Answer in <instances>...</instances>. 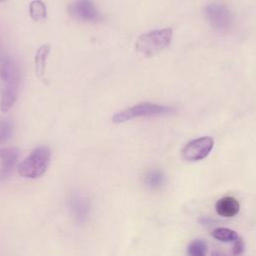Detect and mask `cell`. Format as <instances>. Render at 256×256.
Wrapping results in <instances>:
<instances>
[{
	"label": "cell",
	"mask_w": 256,
	"mask_h": 256,
	"mask_svg": "<svg viewBox=\"0 0 256 256\" xmlns=\"http://www.w3.org/2000/svg\"><path fill=\"white\" fill-rule=\"evenodd\" d=\"M19 69L10 59H4L0 63V78L3 82L0 107L2 112H7L15 103L18 96Z\"/></svg>",
	"instance_id": "cell-1"
},
{
	"label": "cell",
	"mask_w": 256,
	"mask_h": 256,
	"mask_svg": "<svg viewBox=\"0 0 256 256\" xmlns=\"http://www.w3.org/2000/svg\"><path fill=\"white\" fill-rule=\"evenodd\" d=\"M172 35L171 28L157 29L143 33L137 38L135 49L137 52L150 57L165 49L170 44Z\"/></svg>",
	"instance_id": "cell-2"
},
{
	"label": "cell",
	"mask_w": 256,
	"mask_h": 256,
	"mask_svg": "<svg viewBox=\"0 0 256 256\" xmlns=\"http://www.w3.org/2000/svg\"><path fill=\"white\" fill-rule=\"evenodd\" d=\"M50 149L46 146H39L19 164L18 172L25 178H38L46 172L50 163Z\"/></svg>",
	"instance_id": "cell-3"
},
{
	"label": "cell",
	"mask_w": 256,
	"mask_h": 256,
	"mask_svg": "<svg viewBox=\"0 0 256 256\" xmlns=\"http://www.w3.org/2000/svg\"><path fill=\"white\" fill-rule=\"evenodd\" d=\"M172 112H174V110L170 107L149 103V102H144L115 113L112 117V121L114 123H123L138 117L165 115V114H170Z\"/></svg>",
	"instance_id": "cell-4"
},
{
	"label": "cell",
	"mask_w": 256,
	"mask_h": 256,
	"mask_svg": "<svg viewBox=\"0 0 256 256\" xmlns=\"http://www.w3.org/2000/svg\"><path fill=\"white\" fill-rule=\"evenodd\" d=\"M205 16L209 24L218 31H226L232 26V14L223 3L214 2L208 4L205 8Z\"/></svg>",
	"instance_id": "cell-5"
},
{
	"label": "cell",
	"mask_w": 256,
	"mask_h": 256,
	"mask_svg": "<svg viewBox=\"0 0 256 256\" xmlns=\"http://www.w3.org/2000/svg\"><path fill=\"white\" fill-rule=\"evenodd\" d=\"M213 146V138L203 136L188 142L182 150V156L187 161H199L209 155Z\"/></svg>",
	"instance_id": "cell-6"
},
{
	"label": "cell",
	"mask_w": 256,
	"mask_h": 256,
	"mask_svg": "<svg viewBox=\"0 0 256 256\" xmlns=\"http://www.w3.org/2000/svg\"><path fill=\"white\" fill-rule=\"evenodd\" d=\"M68 11L75 19L85 22H97L101 19L98 10L91 0H75L69 5Z\"/></svg>",
	"instance_id": "cell-7"
},
{
	"label": "cell",
	"mask_w": 256,
	"mask_h": 256,
	"mask_svg": "<svg viewBox=\"0 0 256 256\" xmlns=\"http://www.w3.org/2000/svg\"><path fill=\"white\" fill-rule=\"evenodd\" d=\"M69 208L78 223H84L90 213V201L80 192H73L69 197Z\"/></svg>",
	"instance_id": "cell-8"
},
{
	"label": "cell",
	"mask_w": 256,
	"mask_h": 256,
	"mask_svg": "<svg viewBox=\"0 0 256 256\" xmlns=\"http://www.w3.org/2000/svg\"><path fill=\"white\" fill-rule=\"evenodd\" d=\"M18 160V150L14 147L0 149V182L5 181L13 172Z\"/></svg>",
	"instance_id": "cell-9"
},
{
	"label": "cell",
	"mask_w": 256,
	"mask_h": 256,
	"mask_svg": "<svg viewBox=\"0 0 256 256\" xmlns=\"http://www.w3.org/2000/svg\"><path fill=\"white\" fill-rule=\"evenodd\" d=\"M215 208H216V212L220 216L230 218L235 216L239 212L240 204L234 197L226 196V197L220 198L217 201Z\"/></svg>",
	"instance_id": "cell-10"
},
{
	"label": "cell",
	"mask_w": 256,
	"mask_h": 256,
	"mask_svg": "<svg viewBox=\"0 0 256 256\" xmlns=\"http://www.w3.org/2000/svg\"><path fill=\"white\" fill-rule=\"evenodd\" d=\"M51 51V46L49 44L41 45L36 54L34 56V67H35V74L36 76L44 81L45 79V67H46V60Z\"/></svg>",
	"instance_id": "cell-11"
},
{
	"label": "cell",
	"mask_w": 256,
	"mask_h": 256,
	"mask_svg": "<svg viewBox=\"0 0 256 256\" xmlns=\"http://www.w3.org/2000/svg\"><path fill=\"white\" fill-rule=\"evenodd\" d=\"M29 14L34 21H41L45 19L47 14L46 5L41 0H33L29 4Z\"/></svg>",
	"instance_id": "cell-12"
},
{
	"label": "cell",
	"mask_w": 256,
	"mask_h": 256,
	"mask_svg": "<svg viewBox=\"0 0 256 256\" xmlns=\"http://www.w3.org/2000/svg\"><path fill=\"white\" fill-rule=\"evenodd\" d=\"M165 176L162 171L154 169L149 171L145 176V184L151 189H157L164 184Z\"/></svg>",
	"instance_id": "cell-13"
},
{
	"label": "cell",
	"mask_w": 256,
	"mask_h": 256,
	"mask_svg": "<svg viewBox=\"0 0 256 256\" xmlns=\"http://www.w3.org/2000/svg\"><path fill=\"white\" fill-rule=\"evenodd\" d=\"M212 236L222 242H234L236 241L239 236L238 234L229 228H224V227H219L216 228L212 231Z\"/></svg>",
	"instance_id": "cell-14"
},
{
	"label": "cell",
	"mask_w": 256,
	"mask_h": 256,
	"mask_svg": "<svg viewBox=\"0 0 256 256\" xmlns=\"http://www.w3.org/2000/svg\"><path fill=\"white\" fill-rule=\"evenodd\" d=\"M208 247L206 242L201 239H197L189 244L187 254L188 256H205Z\"/></svg>",
	"instance_id": "cell-15"
},
{
	"label": "cell",
	"mask_w": 256,
	"mask_h": 256,
	"mask_svg": "<svg viewBox=\"0 0 256 256\" xmlns=\"http://www.w3.org/2000/svg\"><path fill=\"white\" fill-rule=\"evenodd\" d=\"M12 134V124L9 120H0V144L6 142Z\"/></svg>",
	"instance_id": "cell-16"
},
{
	"label": "cell",
	"mask_w": 256,
	"mask_h": 256,
	"mask_svg": "<svg viewBox=\"0 0 256 256\" xmlns=\"http://www.w3.org/2000/svg\"><path fill=\"white\" fill-rule=\"evenodd\" d=\"M244 244L240 238H238L236 241H234V246L232 248V252L234 255H239L243 252Z\"/></svg>",
	"instance_id": "cell-17"
},
{
	"label": "cell",
	"mask_w": 256,
	"mask_h": 256,
	"mask_svg": "<svg viewBox=\"0 0 256 256\" xmlns=\"http://www.w3.org/2000/svg\"><path fill=\"white\" fill-rule=\"evenodd\" d=\"M211 256H222V255L220 253H218V252H212Z\"/></svg>",
	"instance_id": "cell-18"
},
{
	"label": "cell",
	"mask_w": 256,
	"mask_h": 256,
	"mask_svg": "<svg viewBox=\"0 0 256 256\" xmlns=\"http://www.w3.org/2000/svg\"><path fill=\"white\" fill-rule=\"evenodd\" d=\"M4 1H6V0H0V3H2V2H4Z\"/></svg>",
	"instance_id": "cell-19"
}]
</instances>
